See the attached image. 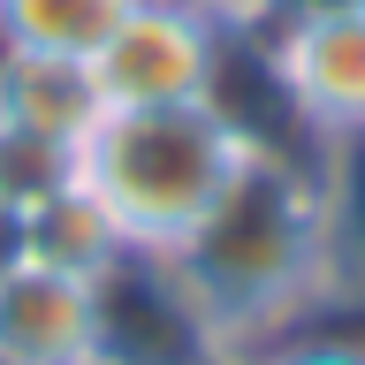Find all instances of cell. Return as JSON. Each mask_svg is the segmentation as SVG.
<instances>
[{
  "mask_svg": "<svg viewBox=\"0 0 365 365\" xmlns=\"http://www.w3.org/2000/svg\"><path fill=\"white\" fill-rule=\"evenodd\" d=\"M335 267V190L297 153L267 145L236 190L213 205V221L168 259L182 312L198 319L213 358H244L251 342L282 335L312 312Z\"/></svg>",
  "mask_w": 365,
  "mask_h": 365,
  "instance_id": "cell-1",
  "label": "cell"
},
{
  "mask_svg": "<svg viewBox=\"0 0 365 365\" xmlns=\"http://www.w3.org/2000/svg\"><path fill=\"white\" fill-rule=\"evenodd\" d=\"M267 137L228 99H182V107H107L76 145V190H84L130 259L168 267L213 205L236 190Z\"/></svg>",
  "mask_w": 365,
  "mask_h": 365,
  "instance_id": "cell-2",
  "label": "cell"
},
{
  "mask_svg": "<svg viewBox=\"0 0 365 365\" xmlns=\"http://www.w3.org/2000/svg\"><path fill=\"white\" fill-rule=\"evenodd\" d=\"M221 0H137L114 23V38L91 53V84L99 107H182V99H221Z\"/></svg>",
  "mask_w": 365,
  "mask_h": 365,
  "instance_id": "cell-3",
  "label": "cell"
},
{
  "mask_svg": "<svg viewBox=\"0 0 365 365\" xmlns=\"http://www.w3.org/2000/svg\"><path fill=\"white\" fill-rule=\"evenodd\" d=\"M259 68L282 91L297 130L327 137V145H358L365 137V8L267 31L259 38Z\"/></svg>",
  "mask_w": 365,
  "mask_h": 365,
  "instance_id": "cell-4",
  "label": "cell"
},
{
  "mask_svg": "<svg viewBox=\"0 0 365 365\" xmlns=\"http://www.w3.org/2000/svg\"><path fill=\"white\" fill-rule=\"evenodd\" d=\"M0 365H114L107 282L16 259L0 274Z\"/></svg>",
  "mask_w": 365,
  "mask_h": 365,
  "instance_id": "cell-5",
  "label": "cell"
},
{
  "mask_svg": "<svg viewBox=\"0 0 365 365\" xmlns=\"http://www.w3.org/2000/svg\"><path fill=\"white\" fill-rule=\"evenodd\" d=\"M99 114H107V107H99L91 61L0 46V122H16V130H38V137H61V145H84Z\"/></svg>",
  "mask_w": 365,
  "mask_h": 365,
  "instance_id": "cell-6",
  "label": "cell"
},
{
  "mask_svg": "<svg viewBox=\"0 0 365 365\" xmlns=\"http://www.w3.org/2000/svg\"><path fill=\"white\" fill-rule=\"evenodd\" d=\"M23 259L61 267V274H84V282H114V274L130 267L122 236L107 228V213H99L84 190H68V198L38 205V213L23 221Z\"/></svg>",
  "mask_w": 365,
  "mask_h": 365,
  "instance_id": "cell-7",
  "label": "cell"
},
{
  "mask_svg": "<svg viewBox=\"0 0 365 365\" xmlns=\"http://www.w3.org/2000/svg\"><path fill=\"white\" fill-rule=\"evenodd\" d=\"M137 0H0V46L91 61Z\"/></svg>",
  "mask_w": 365,
  "mask_h": 365,
  "instance_id": "cell-8",
  "label": "cell"
},
{
  "mask_svg": "<svg viewBox=\"0 0 365 365\" xmlns=\"http://www.w3.org/2000/svg\"><path fill=\"white\" fill-rule=\"evenodd\" d=\"M76 190V145L61 137H38V130H16V122H0V205L8 213H38V205L68 198Z\"/></svg>",
  "mask_w": 365,
  "mask_h": 365,
  "instance_id": "cell-9",
  "label": "cell"
},
{
  "mask_svg": "<svg viewBox=\"0 0 365 365\" xmlns=\"http://www.w3.org/2000/svg\"><path fill=\"white\" fill-rule=\"evenodd\" d=\"M236 365H365V342L358 335H319V327H282V335L251 342Z\"/></svg>",
  "mask_w": 365,
  "mask_h": 365,
  "instance_id": "cell-10",
  "label": "cell"
},
{
  "mask_svg": "<svg viewBox=\"0 0 365 365\" xmlns=\"http://www.w3.org/2000/svg\"><path fill=\"white\" fill-rule=\"evenodd\" d=\"M342 8H365V0H221L228 31H251V38H267V31H282V23L342 16Z\"/></svg>",
  "mask_w": 365,
  "mask_h": 365,
  "instance_id": "cell-11",
  "label": "cell"
},
{
  "mask_svg": "<svg viewBox=\"0 0 365 365\" xmlns=\"http://www.w3.org/2000/svg\"><path fill=\"white\" fill-rule=\"evenodd\" d=\"M23 259V213H8V205H0V274L16 267Z\"/></svg>",
  "mask_w": 365,
  "mask_h": 365,
  "instance_id": "cell-12",
  "label": "cell"
}]
</instances>
